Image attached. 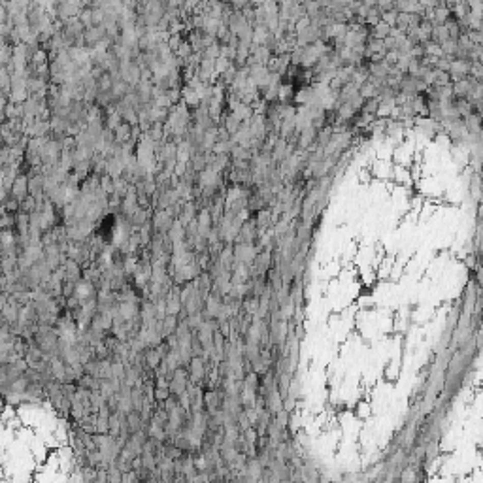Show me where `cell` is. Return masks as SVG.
<instances>
[{
  "label": "cell",
  "mask_w": 483,
  "mask_h": 483,
  "mask_svg": "<svg viewBox=\"0 0 483 483\" xmlns=\"http://www.w3.org/2000/svg\"><path fill=\"white\" fill-rule=\"evenodd\" d=\"M10 194H13V196L19 200V202L23 198H26V196H29V178H26V176H23V174L17 176V178H15V181H13L12 189H10Z\"/></svg>",
  "instance_id": "obj_1"
}]
</instances>
